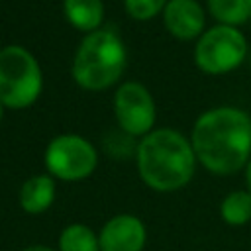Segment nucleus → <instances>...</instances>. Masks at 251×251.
Returning <instances> with one entry per match:
<instances>
[{"label": "nucleus", "instance_id": "1", "mask_svg": "<svg viewBox=\"0 0 251 251\" xmlns=\"http://www.w3.org/2000/svg\"><path fill=\"white\" fill-rule=\"evenodd\" d=\"M196 161L214 175H233L251 159V116L237 106L204 110L190 131Z\"/></svg>", "mask_w": 251, "mask_h": 251}, {"label": "nucleus", "instance_id": "2", "mask_svg": "<svg viewBox=\"0 0 251 251\" xmlns=\"http://www.w3.org/2000/svg\"><path fill=\"white\" fill-rule=\"evenodd\" d=\"M141 180L157 192L184 188L196 173V155L186 135L173 127H157L143 135L135 147Z\"/></svg>", "mask_w": 251, "mask_h": 251}, {"label": "nucleus", "instance_id": "3", "mask_svg": "<svg viewBox=\"0 0 251 251\" xmlns=\"http://www.w3.org/2000/svg\"><path fill=\"white\" fill-rule=\"evenodd\" d=\"M127 63L126 43L112 29L86 33L71 63V75L84 90H104L118 82Z\"/></svg>", "mask_w": 251, "mask_h": 251}, {"label": "nucleus", "instance_id": "4", "mask_svg": "<svg viewBox=\"0 0 251 251\" xmlns=\"http://www.w3.org/2000/svg\"><path fill=\"white\" fill-rule=\"evenodd\" d=\"M43 90V71L35 55L22 45L0 49V102L4 108L22 110L31 106Z\"/></svg>", "mask_w": 251, "mask_h": 251}, {"label": "nucleus", "instance_id": "5", "mask_svg": "<svg viewBox=\"0 0 251 251\" xmlns=\"http://www.w3.org/2000/svg\"><path fill=\"white\" fill-rule=\"evenodd\" d=\"M43 163L55 180L76 182L88 178L96 171L98 151L78 133H61L47 143Z\"/></svg>", "mask_w": 251, "mask_h": 251}, {"label": "nucleus", "instance_id": "6", "mask_svg": "<svg viewBox=\"0 0 251 251\" xmlns=\"http://www.w3.org/2000/svg\"><path fill=\"white\" fill-rule=\"evenodd\" d=\"M247 55L245 35L233 27L216 24L196 39L194 63L208 75H224L237 69Z\"/></svg>", "mask_w": 251, "mask_h": 251}, {"label": "nucleus", "instance_id": "7", "mask_svg": "<svg viewBox=\"0 0 251 251\" xmlns=\"http://www.w3.org/2000/svg\"><path fill=\"white\" fill-rule=\"evenodd\" d=\"M118 126L129 137H143L155 127L157 108L149 88L137 80L122 82L112 98Z\"/></svg>", "mask_w": 251, "mask_h": 251}, {"label": "nucleus", "instance_id": "8", "mask_svg": "<svg viewBox=\"0 0 251 251\" xmlns=\"http://www.w3.org/2000/svg\"><path fill=\"white\" fill-rule=\"evenodd\" d=\"M100 251H143L147 227L135 214H116L98 231Z\"/></svg>", "mask_w": 251, "mask_h": 251}, {"label": "nucleus", "instance_id": "9", "mask_svg": "<svg viewBox=\"0 0 251 251\" xmlns=\"http://www.w3.org/2000/svg\"><path fill=\"white\" fill-rule=\"evenodd\" d=\"M161 16L163 25L176 39H198L206 29V12L198 0H169Z\"/></svg>", "mask_w": 251, "mask_h": 251}, {"label": "nucleus", "instance_id": "10", "mask_svg": "<svg viewBox=\"0 0 251 251\" xmlns=\"http://www.w3.org/2000/svg\"><path fill=\"white\" fill-rule=\"evenodd\" d=\"M55 196H57L55 178L49 173H41L24 180L18 192V204L25 214L39 216L53 206Z\"/></svg>", "mask_w": 251, "mask_h": 251}, {"label": "nucleus", "instance_id": "11", "mask_svg": "<svg viewBox=\"0 0 251 251\" xmlns=\"http://www.w3.org/2000/svg\"><path fill=\"white\" fill-rule=\"evenodd\" d=\"M63 14L67 22L80 31H96L104 20L102 0H63Z\"/></svg>", "mask_w": 251, "mask_h": 251}, {"label": "nucleus", "instance_id": "12", "mask_svg": "<svg viewBox=\"0 0 251 251\" xmlns=\"http://www.w3.org/2000/svg\"><path fill=\"white\" fill-rule=\"evenodd\" d=\"M57 251H100L98 233L86 224H69L59 233Z\"/></svg>", "mask_w": 251, "mask_h": 251}, {"label": "nucleus", "instance_id": "13", "mask_svg": "<svg viewBox=\"0 0 251 251\" xmlns=\"http://www.w3.org/2000/svg\"><path fill=\"white\" fill-rule=\"evenodd\" d=\"M220 218L224 224L239 227L251 222V194L243 188L227 192L220 202Z\"/></svg>", "mask_w": 251, "mask_h": 251}, {"label": "nucleus", "instance_id": "14", "mask_svg": "<svg viewBox=\"0 0 251 251\" xmlns=\"http://www.w3.org/2000/svg\"><path fill=\"white\" fill-rule=\"evenodd\" d=\"M206 8L218 24L233 25L251 20V0H206Z\"/></svg>", "mask_w": 251, "mask_h": 251}, {"label": "nucleus", "instance_id": "15", "mask_svg": "<svg viewBox=\"0 0 251 251\" xmlns=\"http://www.w3.org/2000/svg\"><path fill=\"white\" fill-rule=\"evenodd\" d=\"M167 2L169 0H124V8L129 18L143 22L163 14Z\"/></svg>", "mask_w": 251, "mask_h": 251}, {"label": "nucleus", "instance_id": "16", "mask_svg": "<svg viewBox=\"0 0 251 251\" xmlns=\"http://www.w3.org/2000/svg\"><path fill=\"white\" fill-rule=\"evenodd\" d=\"M20 251H57V249H53V247H49V245H41V243H33V245H27V247H24V249H20Z\"/></svg>", "mask_w": 251, "mask_h": 251}, {"label": "nucleus", "instance_id": "17", "mask_svg": "<svg viewBox=\"0 0 251 251\" xmlns=\"http://www.w3.org/2000/svg\"><path fill=\"white\" fill-rule=\"evenodd\" d=\"M245 184H247V192L251 194V159L247 161V165H245Z\"/></svg>", "mask_w": 251, "mask_h": 251}, {"label": "nucleus", "instance_id": "18", "mask_svg": "<svg viewBox=\"0 0 251 251\" xmlns=\"http://www.w3.org/2000/svg\"><path fill=\"white\" fill-rule=\"evenodd\" d=\"M4 110H6V108H4V104L0 102V122H2V118H4Z\"/></svg>", "mask_w": 251, "mask_h": 251}]
</instances>
